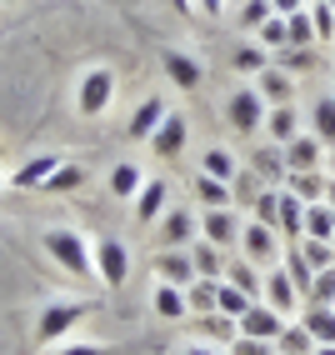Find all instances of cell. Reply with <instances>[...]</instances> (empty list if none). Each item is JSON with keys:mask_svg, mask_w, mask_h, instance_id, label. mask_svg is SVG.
Segmentation results:
<instances>
[{"mask_svg": "<svg viewBox=\"0 0 335 355\" xmlns=\"http://www.w3.org/2000/svg\"><path fill=\"white\" fill-rule=\"evenodd\" d=\"M185 146H190V121H185L180 110H171L160 121V130L151 135V150H155V160H175Z\"/></svg>", "mask_w": 335, "mask_h": 355, "instance_id": "ba28073f", "label": "cell"}, {"mask_svg": "<svg viewBox=\"0 0 335 355\" xmlns=\"http://www.w3.org/2000/svg\"><path fill=\"white\" fill-rule=\"evenodd\" d=\"M160 60H165V76H171V85H180V90H196L205 76H200V60L196 55H185V51H160Z\"/></svg>", "mask_w": 335, "mask_h": 355, "instance_id": "ac0fdd59", "label": "cell"}, {"mask_svg": "<svg viewBox=\"0 0 335 355\" xmlns=\"http://www.w3.org/2000/svg\"><path fill=\"white\" fill-rule=\"evenodd\" d=\"M310 15H316V35L330 40V35H335V10L325 6V0H316V6H310Z\"/></svg>", "mask_w": 335, "mask_h": 355, "instance_id": "ee69618b", "label": "cell"}, {"mask_svg": "<svg viewBox=\"0 0 335 355\" xmlns=\"http://www.w3.org/2000/svg\"><path fill=\"white\" fill-rule=\"evenodd\" d=\"M80 180H85V171H80V165H70V160H65L60 171H55L51 180H45V185H40V191H45V196H65V191H76Z\"/></svg>", "mask_w": 335, "mask_h": 355, "instance_id": "d590c367", "label": "cell"}, {"mask_svg": "<svg viewBox=\"0 0 335 355\" xmlns=\"http://www.w3.org/2000/svg\"><path fill=\"white\" fill-rule=\"evenodd\" d=\"M230 355H275L270 340H250V336H235L230 340Z\"/></svg>", "mask_w": 335, "mask_h": 355, "instance_id": "f6af8a7d", "label": "cell"}, {"mask_svg": "<svg viewBox=\"0 0 335 355\" xmlns=\"http://www.w3.org/2000/svg\"><path fill=\"white\" fill-rule=\"evenodd\" d=\"M285 275L295 280V291H300V295H310V280H316V266L305 260V250H300V245H291V250H285Z\"/></svg>", "mask_w": 335, "mask_h": 355, "instance_id": "1f68e13d", "label": "cell"}, {"mask_svg": "<svg viewBox=\"0 0 335 355\" xmlns=\"http://www.w3.org/2000/svg\"><path fill=\"white\" fill-rule=\"evenodd\" d=\"M305 6H316V0H305Z\"/></svg>", "mask_w": 335, "mask_h": 355, "instance_id": "9f6ffc18", "label": "cell"}, {"mask_svg": "<svg viewBox=\"0 0 335 355\" xmlns=\"http://www.w3.org/2000/svg\"><path fill=\"white\" fill-rule=\"evenodd\" d=\"M300 250H305V260H310L316 270L335 266V245H330V241H300Z\"/></svg>", "mask_w": 335, "mask_h": 355, "instance_id": "b9f144b4", "label": "cell"}, {"mask_svg": "<svg viewBox=\"0 0 335 355\" xmlns=\"http://www.w3.org/2000/svg\"><path fill=\"white\" fill-rule=\"evenodd\" d=\"M330 245H335V241H330Z\"/></svg>", "mask_w": 335, "mask_h": 355, "instance_id": "680465c9", "label": "cell"}, {"mask_svg": "<svg viewBox=\"0 0 335 355\" xmlns=\"http://www.w3.org/2000/svg\"><path fill=\"white\" fill-rule=\"evenodd\" d=\"M235 325H241V336H250V340H280V330H285V315L275 311V305H266V300H255L250 305V311L241 315V320H235Z\"/></svg>", "mask_w": 335, "mask_h": 355, "instance_id": "52a82bcc", "label": "cell"}, {"mask_svg": "<svg viewBox=\"0 0 335 355\" xmlns=\"http://www.w3.org/2000/svg\"><path fill=\"white\" fill-rule=\"evenodd\" d=\"M275 355H316V336H310L300 320H285L280 340H275Z\"/></svg>", "mask_w": 335, "mask_h": 355, "instance_id": "484cf974", "label": "cell"}, {"mask_svg": "<svg viewBox=\"0 0 335 355\" xmlns=\"http://www.w3.org/2000/svg\"><path fill=\"white\" fill-rule=\"evenodd\" d=\"M196 230H200V220L190 216L185 205H165V216H160V245H165V250L196 245Z\"/></svg>", "mask_w": 335, "mask_h": 355, "instance_id": "9c48e42d", "label": "cell"}, {"mask_svg": "<svg viewBox=\"0 0 335 355\" xmlns=\"http://www.w3.org/2000/svg\"><path fill=\"white\" fill-rule=\"evenodd\" d=\"M285 31H291V45H316L320 35H316V15H310V6H300L295 15H285Z\"/></svg>", "mask_w": 335, "mask_h": 355, "instance_id": "4dcf8cb0", "label": "cell"}, {"mask_svg": "<svg viewBox=\"0 0 335 355\" xmlns=\"http://www.w3.org/2000/svg\"><path fill=\"white\" fill-rule=\"evenodd\" d=\"M200 175H215V180H235V175H241V165H235V155L225 150V146H210L205 155H200Z\"/></svg>", "mask_w": 335, "mask_h": 355, "instance_id": "f1b7e54d", "label": "cell"}, {"mask_svg": "<svg viewBox=\"0 0 335 355\" xmlns=\"http://www.w3.org/2000/svg\"><path fill=\"white\" fill-rule=\"evenodd\" d=\"M285 191L300 196L305 205H316V200H325V180H320V171H285Z\"/></svg>", "mask_w": 335, "mask_h": 355, "instance_id": "d4e9b609", "label": "cell"}, {"mask_svg": "<svg viewBox=\"0 0 335 355\" xmlns=\"http://www.w3.org/2000/svg\"><path fill=\"white\" fill-rule=\"evenodd\" d=\"M330 165H335V160H330Z\"/></svg>", "mask_w": 335, "mask_h": 355, "instance_id": "91938a15", "label": "cell"}, {"mask_svg": "<svg viewBox=\"0 0 335 355\" xmlns=\"http://www.w3.org/2000/svg\"><path fill=\"white\" fill-rule=\"evenodd\" d=\"M225 280H230V286H241L246 295H255V300H260V286H266V280L255 275L250 260H230V266H225Z\"/></svg>", "mask_w": 335, "mask_h": 355, "instance_id": "836d02e7", "label": "cell"}, {"mask_svg": "<svg viewBox=\"0 0 335 355\" xmlns=\"http://www.w3.org/2000/svg\"><path fill=\"white\" fill-rule=\"evenodd\" d=\"M266 305H275V311H280L285 320L295 315V305H300V291H295V280L285 275V266L266 275Z\"/></svg>", "mask_w": 335, "mask_h": 355, "instance_id": "2e32d148", "label": "cell"}, {"mask_svg": "<svg viewBox=\"0 0 335 355\" xmlns=\"http://www.w3.org/2000/svg\"><path fill=\"white\" fill-rule=\"evenodd\" d=\"M300 241H335V210L325 200L305 205V235H300Z\"/></svg>", "mask_w": 335, "mask_h": 355, "instance_id": "cb8c5ba5", "label": "cell"}, {"mask_svg": "<svg viewBox=\"0 0 335 355\" xmlns=\"http://www.w3.org/2000/svg\"><path fill=\"white\" fill-rule=\"evenodd\" d=\"M185 355H230V350H221V345H205V340H190V345H185Z\"/></svg>", "mask_w": 335, "mask_h": 355, "instance_id": "c3c4849f", "label": "cell"}, {"mask_svg": "<svg viewBox=\"0 0 335 355\" xmlns=\"http://www.w3.org/2000/svg\"><path fill=\"white\" fill-rule=\"evenodd\" d=\"M310 130H316L325 146H335V96H320L316 110H310Z\"/></svg>", "mask_w": 335, "mask_h": 355, "instance_id": "d6a6232c", "label": "cell"}, {"mask_svg": "<svg viewBox=\"0 0 335 355\" xmlns=\"http://www.w3.org/2000/svg\"><path fill=\"white\" fill-rule=\"evenodd\" d=\"M255 305V295H246L241 286H230V280H221V291H215V311L221 315H230V320H241L246 311Z\"/></svg>", "mask_w": 335, "mask_h": 355, "instance_id": "f546056e", "label": "cell"}, {"mask_svg": "<svg viewBox=\"0 0 335 355\" xmlns=\"http://www.w3.org/2000/svg\"><path fill=\"white\" fill-rule=\"evenodd\" d=\"M255 80H260L255 90H260V101H266V105H291V76H285V70H270L266 65Z\"/></svg>", "mask_w": 335, "mask_h": 355, "instance_id": "4316f807", "label": "cell"}, {"mask_svg": "<svg viewBox=\"0 0 335 355\" xmlns=\"http://www.w3.org/2000/svg\"><path fill=\"white\" fill-rule=\"evenodd\" d=\"M266 135L275 140V146H291V140L300 135V115H295V105H270V110H266Z\"/></svg>", "mask_w": 335, "mask_h": 355, "instance_id": "44dd1931", "label": "cell"}, {"mask_svg": "<svg viewBox=\"0 0 335 355\" xmlns=\"http://www.w3.org/2000/svg\"><path fill=\"white\" fill-rule=\"evenodd\" d=\"M171 6H175V10L185 15V10H196V0H171Z\"/></svg>", "mask_w": 335, "mask_h": 355, "instance_id": "816d5d0a", "label": "cell"}, {"mask_svg": "<svg viewBox=\"0 0 335 355\" xmlns=\"http://www.w3.org/2000/svg\"><path fill=\"white\" fill-rule=\"evenodd\" d=\"M151 311H155L160 320H185V315H190V300H185V291H180V286L160 280L155 295H151Z\"/></svg>", "mask_w": 335, "mask_h": 355, "instance_id": "ffe728a7", "label": "cell"}, {"mask_svg": "<svg viewBox=\"0 0 335 355\" xmlns=\"http://www.w3.org/2000/svg\"><path fill=\"white\" fill-rule=\"evenodd\" d=\"M200 235H205V241L210 245H235V241H241V220H235V210L230 205H215V210H205V216H200Z\"/></svg>", "mask_w": 335, "mask_h": 355, "instance_id": "8fae6325", "label": "cell"}, {"mask_svg": "<svg viewBox=\"0 0 335 355\" xmlns=\"http://www.w3.org/2000/svg\"><path fill=\"white\" fill-rule=\"evenodd\" d=\"M40 241H45V255H51L65 275H76V280H90V275H95L90 241H85L80 230H65V225H55V230H45Z\"/></svg>", "mask_w": 335, "mask_h": 355, "instance_id": "6da1fadb", "label": "cell"}, {"mask_svg": "<svg viewBox=\"0 0 335 355\" xmlns=\"http://www.w3.org/2000/svg\"><path fill=\"white\" fill-rule=\"evenodd\" d=\"M325 6H330V10H335V0H325Z\"/></svg>", "mask_w": 335, "mask_h": 355, "instance_id": "11a10c76", "label": "cell"}, {"mask_svg": "<svg viewBox=\"0 0 335 355\" xmlns=\"http://www.w3.org/2000/svg\"><path fill=\"white\" fill-rule=\"evenodd\" d=\"M110 101H115V70L110 65H90L80 76V90H76V110L85 121H101L110 110Z\"/></svg>", "mask_w": 335, "mask_h": 355, "instance_id": "3957f363", "label": "cell"}, {"mask_svg": "<svg viewBox=\"0 0 335 355\" xmlns=\"http://www.w3.org/2000/svg\"><path fill=\"white\" fill-rule=\"evenodd\" d=\"M196 336H200L205 345H221V350H230V340L241 336V325H235L230 315H221V311H205V315H196Z\"/></svg>", "mask_w": 335, "mask_h": 355, "instance_id": "e0dca14e", "label": "cell"}, {"mask_svg": "<svg viewBox=\"0 0 335 355\" xmlns=\"http://www.w3.org/2000/svg\"><path fill=\"white\" fill-rule=\"evenodd\" d=\"M320 150H325V140L316 130H300L291 146H285V171H320Z\"/></svg>", "mask_w": 335, "mask_h": 355, "instance_id": "5bb4252c", "label": "cell"}, {"mask_svg": "<svg viewBox=\"0 0 335 355\" xmlns=\"http://www.w3.org/2000/svg\"><path fill=\"white\" fill-rule=\"evenodd\" d=\"M196 196L205 200V210H215V205H230V185L215 175H196Z\"/></svg>", "mask_w": 335, "mask_h": 355, "instance_id": "8d00e7d4", "label": "cell"}, {"mask_svg": "<svg viewBox=\"0 0 335 355\" xmlns=\"http://www.w3.org/2000/svg\"><path fill=\"white\" fill-rule=\"evenodd\" d=\"M60 165H65V155H51V150H45V155H31V160H20L15 171H10V185H15V191H40V185L51 180Z\"/></svg>", "mask_w": 335, "mask_h": 355, "instance_id": "30bf717a", "label": "cell"}, {"mask_svg": "<svg viewBox=\"0 0 335 355\" xmlns=\"http://www.w3.org/2000/svg\"><path fill=\"white\" fill-rule=\"evenodd\" d=\"M270 6H275V15H295V10L305 6V0H270Z\"/></svg>", "mask_w": 335, "mask_h": 355, "instance_id": "681fc988", "label": "cell"}, {"mask_svg": "<svg viewBox=\"0 0 335 355\" xmlns=\"http://www.w3.org/2000/svg\"><path fill=\"white\" fill-rule=\"evenodd\" d=\"M266 110H270V105L260 101V90H255V85H241V90L225 101V121L241 130V135H255L260 125H266Z\"/></svg>", "mask_w": 335, "mask_h": 355, "instance_id": "5b68a950", "label": "cell"}, {"mask_svg": "<svg viewBox=\"0 0 335 355\" xmlns=\"http://www.w3.org/2000/svg\"><path fill=\"white\" fill-rule=\"evenodd\" d=\"M51 355H115L110 345H95V340H76V345H55Z\"/></svg>", "mask_w": 335, "mask_h": 355, "instance_id": "bcb514c9", "label": "cell"}, {"mask_svg": "<svg viewBox=\"0 0 335 355\" xmlns=\"http://www.w3.org/2000/svg\"><path fill=\"white\" fill-rule=\"evenodd\" d=\"M325 205H330V210H335V175H330V180H325Z\"/></svg>", "mask_w": 335, "mask_h": 355, "instance_id": "f907efd6", "label": "cell"}, {"mask_svg": "<svg viewBox=\"0 0 335 355\" xmlns=\"http://www.w3.org/2000/svg\"><path fill=\"white\" fill-rule=\"evenodd\" d=\"M270 15H275V6H270V0H246V10H241V26H246V31H260Z\"/></svg>", "mask_w": 335, "mask_h": 355, "instance_id": "60d3db41", "label": "cell"}, {"mask_svg": "<svg viewBox=\"0 0 335 355\" xmlns=\"http://www.w3.org/2000/svg\"><path fill=\"white\" fill-rule=\"evenodd\" d=\"M255 220L260 225H275L280 220V191H266V196L255 200Z\"/></svg>", "mask_w": 335, "mask_h": 355, "instance_id": "7bdbcfd3", "label": "cell"}, {"mask_svg": "<svg viewBox=\"0 0 335 355\" xmlns=\"http://www.w3.org/2000/svg\"><path fill=\"white\" fill-rule=\"evenodd\" d=\"M140 185H146V175H140L135 160H121V165L110 171V196H115V200H135Z\"/></svg>", "mask_w": 335, "mask_h": 355, "instance_id": "603a6c76", "label": "cell"}, {"mask_svg": "<svg viewBox=\"0 0 335 355\" xmlns=\"http://www.w3.org/2000/svg\"><path fill=\"white\" fill-rule=\"evenodd\" d=\"M215 291H221V280H190V286H185V300H190V311H196V315L215 311Z\"/></svg>", "mask_w": 335, "mask_h": 355, "instance_id": "e575fe53", "label": "cell"}, {"mask_svg": "<svg viewBox=\"0 0 335 355\" xmlns=\"http://www.w3.org/2000/svg\"><path fill=\"white\" fill-rule=\"evenodd\" d=\"M196 15H205V20H221V15H225V0H196Z\"/></svg>", "mask_w": 335, "mask_h": 355, "instance_id": "7dc6e473", "label": "cell"}, {"mask_svg": "<svg viewBox=\"0 0 335 355\" xmlns=\"http://www.w3.org/2000/svg\"><path fill=\"white\" fill-rule=\"evenodd\" d=\"M260 45H266V51H285V45H291V31H285V15H270L266 26H260Z\"/></svg>", "mask_w": 335, "mask_h": 355, "instance_id": "f35d334b", "label": "cell"}, {"mask_svg": "<svg viewBox=\"0 0 335 355\" xmlns=\"http://www.w3.org/2000/svg\"><path fill=\"white\" fill-rule=\"evenodd\" d=\"M90 315V305L85 300H55V305H45L40 311V320H35V345L40 350H55L70 330H76L80 320Z\"/></svg>", "mask_w": 335, "mask_h": 355, "instance_id": "7a4b0ae2", "label": "cell"}, {"mask_svg": "<svg viewBox=\"0 0 335 355\" xmlns=\"http://www.w3.org/2000/svg\"><path fill=\"white\" fill-rule=\"evenodd\" d=\"M310 305H335V266L316 270V280H310Z\"/></svg>", "mask_w": 335, "mask_h": 355, "instance_id": "74e56055", "label": "cell"}, {"mask_svg": "<svg viewBox=\"0 0 335 355\" xmlns=\"http://www.w3.org/2000/svg\"><path fill=\"white\" fill-rule=\"evenodd\" d=\"M241 255L250 260V266H275V255H280V230L275 225H241Z\"/></svg>", "mask_w": 335, "mask_h": 355, "instance_id": "8992f818", "label": "cell"}, {"mask_svg": "<svg viewBox=\"0 0 335 355\" xmlns=\"http://www.w3.org/2000/svg\"><path fill=\"white\" fill-rule=\"evenodd\" d=\"M90 260H95V275H101L105 291H121L130 280V250H126V241H115V235L90 241Z\"/></svg>", "mask_w": 335, "mask_h": 355, "instance_id": "277c9868", "label": "cell"}, {"mask_svg": "<svg viewBox=\"0 0 335 355\" xmlns=\"http://www.w3.org/2000/svg\"><path fill=\"white\" fill-rule=\"evenodd\" d=\"M155 275L160 280H171V286H190V280H200L196 275V260H190V245H175V250H160L155 255Z\"/></svg>", "mask_w": 335, "mask_h": 355, "instance_id": "7c38bea8", "label": "cell"}, {"mask_svg": "<svg viewBox=\"0 0 335 355\" xmlns=\"http://www.w3.org/2000/svg\"><path fill=\"white\" fill-rule=\"evenodd\" d=\"M165 115H171V105H165L160 96H146V101L135 105L130 125H126V135H130V140H151V135L160 130V121H165Z\"/></svg>", "mask_w": 335, "mask_h": 355, "instance_id": "4fadbf2b", "label": "cell"}, {"mask_svg": "<svg viewBox=\"0 0 335 355\" xmlns=\"http://www.w3.org/2000/svg\"><path fill=\"white\" fill-rule=\"evenodd\" d=\"M190 260H196V275L200 280H225V250L221 245L196 241V245H190Z\"/></svg>", "mask_w": 335, "mask_h": 355, "instance_id": "7402d4cb", "label": "cell"}, {"mask_svg": "<svg viewBox=\"0 0 335 355\" xmlns=\"http://www.w3.org/2000/svg\"><path fill=\"white\" fill-rule=\"evenodd\" d=\"M235 70L260 76V70H266V45H241V51H235Z\"/></svg>", "mask_w": 335, "mask_h": 355, "instance_id": "ab89813d", "label": "cell"}, {"mask_svg": "<svg viewBox=\"0 0 335 355\" xmlns=\"http://www.w3.org/2000/svg\"><path fill=\"white\" fill-rule=\"evenodd\" d=\"M316 355H335V345H316Z\"/></svg>", "mask_w": 335, "mask_h": 355, "instance_id": "f5cc1de1", "label": "cell"}, {"mask_svg": "<svg viewBox=\"0 0 335 355\" xmlns=\"http://www.w3.org/2000/svg\"><path fill=\"white\" fill-rule=\"evenodd\" d=\"M275 230H280L291 245H300V235H305V200H300V196L280 191V220H275Z\"/></svg>", "mask_w": 335, "mask_h": 355, "instance_id": "d6986e66", "label": "cell"}, {"mask_svg": "<svg viewBox=\"0 0 335 355\" xmlns=\"http://www.w3.org/2000/svg\"><path fill=\"white\" fill-rule=\"evenodd\" d=\"M0 6H6V0H0Z\"/></svg>", "mask_w": 335, "mask_h": 355, "instance_id": "6f0895ef", "label": "cell"}, {"mask_svg": "<svg viewBox=\"0 0 335 355\" xmlns=\"http://www.w3.org/2000/svg\"><path fill=\"white\" fill-rule=\"evenodd\" d=\"M0 205H6V185H0Z\"/></svg>", "mask_w": 335, "mask_h": 355, "instance_id": "db71d44e", "label": "cell"}, {"mask_svg": "<svg viewBox=\"0 0 335 355\" xmlns=\"http://www.w3.org/2000/svg\"><path fill=\"white\" fill-rule=\"evenodd\" d=\"M165 205H171V185H165V180H146V185H140V196H135V220L140 225H155L165 216Z\"/></svg>", "mask_w": 335, "mask_h": 355, "instance_id": "9a60e30c", "label": "cell"}, {"mask_svg": "<svg viewBox=\"0 0 335 355\" xmlns=\"http://www.w3.org/2000/svg\"><path fill=\"white\" fill-rule=\"evenodd\" d=\"M300 325L316 336V345H335V305H310L300 315Z\"/></svg>", "mask_w": 335, "mask_h": 355, "instance_id": "83f0119b", "label": "cell"}]
</instances>
